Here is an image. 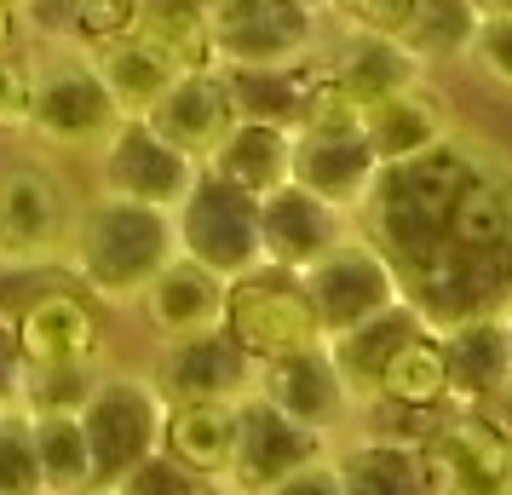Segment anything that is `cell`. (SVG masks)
<instances>
[{
  "label": "cell",
  "mask_w": 512,
  "mask_h": 495,
  "mask_svg": "<svg viewBox=\"0 0 512 495\" xmlns=\"http://www.w3.org/2000/svg\"><path fill=\"white\" fill-rule=\"evenodd\" d=\"M179 254L173 213L121 202V196H93L70 219L64 260H70L75 288H87L98 306H133L139 288Z\"/></svg>",
  "instance_id": "cell-1"
},
{
  "label": "cell",
  "mask_w": 512,
  "mask_h": 495,
  "mask_svg": "<svg viewBox=\"0 0 512 495\" xmlns=\"http://www.w3.org/2000/svg\"><path fill=\"white\" fill-rule=\"evenodd\" d=\"M121 110L110 104L93 58L70 41H47L29 58V139L47 150H98Z\"/></svg>",
  "instance_id": "cell-2"
},
{
  "label": "cell",
  "mask_w": 512,
  "mask_h": 495,
  "mask_svg": "<svg viewBox=\"0 0 512 495\" xmlns=\"http://www.w3.org/2000/svg\"><path fill=\"white\" fill-rule=\"evenodd\" d=\"M415 455L426 472V495H512V444L484 409H432Z\"/></svg>",
  "instance_id": "cell-3"
},
{
  "label": "cell",
  "mask_w": 512,
  "mask_h": 495,
  "mask_svg": "<svg viewBox=\"0 0 512 495\" xmlns=\"http://www.w3.org/2000/svg\"><path fill=\"white\" fill-rule=\"evenodd\" d=\"M167 398L150 375H98L93 398L81 403V432L93 449V484H121L144 455L162 449Z\"/></svg>",
  "instance_id": "cell-4"
},
{
  "label": "cell",
  "mask_w": 512,
  "mask_h": 495,
  "mask_svg": "<svg viewBox=\"0 0 512 495\" xmlns=\"http://www.w3.org/2000/svg\"><path fill=\"white\" fill-rule=\"evenodd\" d=\"M219 329L231 334L254 363L323 340L300 271H282V265H265V260L225 283V323H219Z\"/></svg>",
  "instance_id": "cell-5"
},
{
  "label": "cell",
  "mask_w": 512,
  "mask_h": 495,
  "mask_svg": "<svg viewBox=\"0 0 512 495\" xmlns=\"http://www.w3.org/2000/svg\"><path fill=\"white\" fill-rule=\"evenodd\" d=\"M173 236H179V254L202 260L225 283L265 260L259 254V202L248 190L213 179L208 167L196 173V185L185 190V202L173 208Z\"/></svg>",
  "instance_id": "cell-6"
},
{
  "label": "cell",
  "mask_w": 512,
  "mask_h": 495,
  "mask_svg": "<svg viewBox=\"0 0 512 495\" xmlns=\"http://www.w3.org/2000/svg\"><path fill=\"white\" fill-rule=\"evenodd\" d=\"M305 294H311V311H317V329L328 334H346L357 323H369L374 311H386L403 300V277L397 265L374 248L369 236H340L317 265L300 271Z\"/></svg>",
  "instance_id": "cell-7"
},
{
  "label": "cell",
  "mask_w": 512,
  "mask_h": 495,
  "mask_svg": "<svg viewBox=\"0 0 512 495\" xmlns=\"http://www.w3.org/2000/svg\"><path fill=\"white\" fill-rule=\"evenodd\" d=\"M323 12L305 0H231L208 12L213 64H311Z\"/></svg>",
  "instance_id": "cell-8"
},
{
  "label": "cell",
  "mask_w": 512,
  "mask_h": 495,
  "mask_svg": "<svg viewBox=\"0 0 512 495\" xmlns=\"http://www.w3.org/2000/svg\"><path fill=\"white\" fill-rule=\"evenodd\" d=\"M196 173L202 167L185 150H173L144 116H121L110 127V139L98 144V196H121V202L173 213L185 202V190L196 185Z\"/></svg>",
  "instance_id": "cell-9"
},
{
  "label": "cell",
  "mask_w": 512,
  "mask_h": 495,
  "mask_svg": "<svg viewBox=\"0 0 512 495\" xmlns=\"http://www.w3.org/2000/svg\"><path fill=\"white\" fill-rule=\"evenodd\" d=\"M70 190L64 179L41 162H12L0 167V265L29 271L64 254L70 236Z\"/></svg>",
  "instance_id": "cell-10"
},
{
  "label": "cell",
  "mask_w": 512,
  "mask_h": 495,
  "mask_svg": "<svg viewBox=\"0 0 512 495\" xmlns=\"http://www.w3.org/2000/svg\"><path fill=\"white\" fill-rule=\"evenodd\" d=\"M334 438L328 432H311V426L288 421L282 409L259 398V392H242L236 398V438H231V467L219 478V490L231 495H259L271 490L277 478H288L305 461H323Z\"/></svg>",
  "instance_id": "cell-11"
},
{
  "label": "cell",
  "mask_w": 512,
  "mask_h": 495,
  "mask_svg": "<svg viewBox=\"0 0 512 495\" xmlns=\"http://www.w3.org/2000/svg\"><path fill=\"white\" fill-rule=\"evenodd\" d=\"M18 329V357L24 369H52V363H104V311L87 288L58 283L29 294L24 311L12 317Z\"/></svg>",
  "instance_id": "cell-12"
},
{
  "label": "cell",
  "mask_w": 512,
  "mask_h": 495,
  "mask_svg": "<svg viewBox=\"0 0 512 495\" xmlns=\"http://www.w3.org/2000/svg\"><path fill=\"white\" fill-rule=\"evenodd\" d=\"M254 392L271 409H282L288 421L311 426V432H328V438L351 415V392H346V380H340V369H334V357H328L323 340L294 346V352H282V357H259Z\"/></svg>",
  "instance_id": "cell-13"
},
{
  "label": "cell",
  "mask_w": 512,
  "mask_h": 495,
  "mask_svg": "<svg viewBox=\"0 0 512 495\" xmlns=\"http://www.w3.org/2000/svg\"><path fill=\"white\" fill-rule=\"evenodd\" d=\"M150 380H156L162 398H225V403H236L242 392H254V357L242 352L225 329L179 334V340H162Z\"/></svg>",
  "instance_id": "cell-14"
},
{
  "label": "cell",
  "mask_w": 512,
  "mask_h": 495,
  "mask_svg": "<svg viewBox=\"0 0 512 495\" xmlns=\"http://www.w3.org/2000/svg\"><path fill=\"white\" fill-rule=\"evenodd\" d=\"M357 133L374 150V162H409V156H426L432 144H443L455 133V116H449V98L432 75H420L397 93L374 98L357 110Z\"/></svg>",
  "instance_id": "cell-15"
},
{
  "label": "cell",
  "mask_w": 512,
  "mask_h": 495,
  "mask_svg": "<svg viewBox=\"0 0 512 495\" xmlns=\"http://www.w3.org/2000/svg\"><path fill=\"white\" fill-rule=\"evenodd\" d=\"M144 121L162 133L173 150H185L190 162L202 167L213 156V144L231 133L236 121V104H231V87L219 64H196V70H179L167 81V93L144 110Z\"/></svg>",
  "instance_id": "cell-16"
},
{
  "label": "cell",
  "mask_w": 512,
  "mask_h": 495,
  "mask_svg": "<svg viewBox=\"0 0 512 495\" xmlns=\"http://www.w3.org/2000/svg\"><path fill=\"white\" fill-rule=\"evenodd\" d=\"M374 173H380V162L357 127H294V185L311 190L317 202L357 213Z\"/></svg>",
  "instance_id": "cell-17"
},
{
  "label": "cell",
  "mask_w": 512,
  "mask_h": 495,
  "mask_svg": "<svg viewBox=\"0 0 512 495\" xmlns=\"http://www.w3.org/2000/svg\"><path fill=\"white\" fill-rule=\"evenodd\" d=\"M340 236H346V213L317 202L294 179L277 185L271 196H259V254H265V265L305 271V265L323 260Z\"/></svg>",
  "instance_id": "cell-18"
},
{
  "label": "cell",
  "mask_w": 512,
  "mask_h": 495,
  "mask_svg": "<svg viewBox=\"0 0 512 495\" xmlns=\"http://www.w3.org/2000/svg\"><path fill=\"white\" fill-rule=\"evenodd\" d=\"M139 317L150 323L156 340H179V334H202L225 323V277L208 271L190 254H173V260L139 288Z\"/></svg>",
  "instance_id": "cell-19"
},
{
  "label": "cell",
  "mask_w": 512,
  "mask_h": 495,
  "mask_svg": "<svg viewBox=\"0 0 512 495\" xmlns=\"http://www.w3.org/2000/svg\"><path fill=\"white\" fill-rule=\"evenodd\" d=\"M443 340V375H449V403H466V409H484L495 392L512 386V346L501 334V317L495 306L472 311L461 323L438 329Z\"/></svg>",
  "instance_id": "cell-20"
},
{
  "label": "cell",
  "mask_w": 512,
  "mask_h": 495,
  "mask_svg": "<svg viewBox=\"0 0 512 495\" xmlns=\"http://www.w3.org/2000/svg\"><path fill=\"white\" fill-rule=\"evenodd\" d=\"M213 179L248 190V196H271L277 185L294 179V127H277V121H248L236 116L231 133L213 144V156L202 162Z\"/></svg>",
  "instance_id": "cell-21"
},
{
  "label": "cell",
  "mask_w": 512,
  "mask_h": 495,
  "mask_svg": "<svg viewBox=\"0 0 512 495\" xmlns=\"http://www.w3.org/2000/svg\"><path fill=\"white\" fill-rule=\"evenodd\" d=\"M236 438V403L225 398H167L162 415V455H173L190 478L219 484L231 467Z\"/></svg>",
  "instance_id": "cell-22"
},
{
  "label": "cell",
  "mask_w": 512,
  "mask_h": 495,
  "mask_svg": "<svg viewBox=\"0 0 512 495\" xmlns=\"http://www.w3.org/2000/svg\"><path fill=\"white\" fill-rule=\"evenodd\" d=\"M420 323H426V317H420L409 300H397V306L374 311L369 323H357V329L328 334L323 340L328 357H334V369H340V380H346V392H351V409H357V403H374V386H380L386 357H392Z\"/></svg>",
  "instance_id": "cell-23"
},
{
  "label": "cell",
  "mask_w": 512,
  "mask_h": 495,
  "mask_svg": "<svg viewBox=\"0 0 512 495\" xmlns=\"http://www.w3.org/2000/svg\"><path fill=\"white\" fill-rule=\"evenodd\" d=\"M323 64H328V75L346 87V98L357 110L374 104V98L397 93V87H409V81H420V75H432L415 52H403L397 35H369V29H351L346 47L334 52V58H323Z\"/></svg>",
  "instance_id": "cell-24"
},
{
  "label": "cell",
  "mask_w": 512,
  "mask_h": 495,
  "mask_svg": "<svg viewBox=\"0 0 512 495\" xmlns=\"http://www.w3.org/2000/svg\"><path fill=\"white\" fill-rule=\"evenodd\" d=\"M87 58H93L98 81H104V93H110V104H116L121 116H144V110L167 93V81L185 70V64H173L156 41H144L139 29L121 35V41L93 47Z\"/></svg>",
  "instance_id": "cell-25"
},
{
  "label": "cell",
  "mask_w": 512,
  "mask_h": 495,
  "mask_svg": "<svg viewBox=\"0 0 512 495\" xmlns=\"http://www.w3.org/2000/svg\"><path fill=\"white\" fill-rule=\"evenodd\" d=\"M340 495H426L415 438H357L346 449H328Z\"/></svg>",
  "instance_id": "cell-26"
},
{
  "label": "cell",
  "mask_w": 512,
  "mask_h": 495,
  "mask_svg": "<svg viewBox=\"0 0 512 495\" xmlns=\"http://www.w3.org/2000/svg\"><path fill=\"white\" fill-rule=\"evenodd\" d=\"M374 403H392V409H409V415H432L449 403V375H443V340L438 329L420 323L380 369V386H374Z\"/></svg>",
  "instance_id": "cell-27"
},
{
  "label": "cell",
  "mask_w": 512,
  "mask_h": 495,
  "mask_svg": "<svg viewBox=\"0 0 512 495\" xmlns=\"http://www.w3.org/2000/svg\"><path fill=\"white\" fill-rule=\"evenodd\" d=\"M311 64H317V58H311ZM311 64H219V75H225V87H231L236 116L300 127L305 75H311Z\"/></svg>",
  "instance_id": "cell-28"
},
{
  "label": "cell",
  "mask_w": 512,
  "mask_h": 495,
  "mask_svg": "<svg viewBox=\"0 0 512 495\" xmlns=\"http://www.w3.org/2000/svg\"><path fill=\"white\" fill-rule=\"evenodd\" d=\"M29 438H35V467H41V490L47 495H87L93 490V449H87L81 415L41 409V415H29Z\"/></svg>",
  "instance_id": "cell-29"
},
{
  "label": "cell",
  "mask_w": 512,
  "mask_h": 495,
  "mask_svg": "<svg viewBox=\"0 0 512 495\" xmlns=\"http://www.w3.org/2000/svg\"><path fill=\"white\" fill-rule=\"evenodd\" d=\"M472 29H478L472 0H415L403 29H397V41H403V52H415L426 70H438V64L466 58Z\"/></svg>",
  "instance_id": "cell-30"
},
{
  "label": "cell",
  "mask_w": 512,
  "mask_h": 495,
  "mask_svg": "<svg viewBox=\"0 0 512 495\" xmlns=\"http://www.w3.org/2000/svg\"><path fill=\"white\" fill-rule=\"evenodd\" d=\"M139 35L173 58V64H213L208 47V6L202 0H139Z\"/></svg>",
  "instance_id": "cell-31"
},
{
  "label": "cell",
  "mask_w": 512,
  "mask_h": 495,
  "mask_svg": "<svg viewBox=\"0 0 512 495\" xmlns=\"http://www.w3.org/2000/svg\"><path fill=\"white\" fill-rule=\"evenodd\" d=\"M104 363H52V369H24L18 375V409L41 415V409H58V415H81V403L93 398Z\"/></svg>",
  "instance_id": "cell-32"
},
{
  "label": "cell",
  "mask_w": 512,
  "mask_h": 495,
  "mask_svg": "<svg viewBox=\"0 0 512 495\" xmlns=\"http://www.w3.org/2000/svg\"><path fill=\"white\" fill-rule=\"evenodd\" d=\"M0 495H47L41 490V467H35L29 415L18 403L0 409Z\"/></svg>",
  "instance_id": "cell-33"
},
{
  "label": "cell",
  "mask_w": 512,
  "mask_h": 495,
  "mask_svg": "<svg viewBox=\"0 0 512 495\" xmlns=\"http://www.w3.org/2000/svg\"><path fill=\"white\" fill-rule=\"evenodd\" d=\"M466 58H472V70L484 75L495 93L512 98V12H501V18H478Z\"/></svg>",
  "instance_id": "cell-34"
},
{
  "label": "cell",
  "mask_w": 512,
  "mask_h": 495,
  "mask_svg": "<svg viewBox=\"0 0 512 495\" xmlns=\"http://www.w3.org/2000/svg\"><path fill=\"white\" fill-rule=\"evenodd\" d=\"M139 29V0H87L81 6V18L70 29V47L93 52L104 41H121V35H133Z\"/></svg>",
  "instance_id": "cell-35"
},
{
  "label": "cell",
  "mask_w": 512,
  "mask_h": 495,
  "mask_svg": "<svg viewBox=\"0 0 512 495\" xmlns=\"http://www.w3.org/2000/svg\"><path fill=\"white\" fill-rule=\"evenodd\" d=\"M196 484H202V478H190L173 455H162V449H156V455H144L139 467L127 472L121 484H110V490H121V495H190Z\"/></svg>",
  "instance_id": "cell-36"
},
{
  "label": "cell",
  "mask_w": 512,
  "mask_h": 495,
  "mask_svg": "<svg viewBox=\"0 0 512 495\" xmlns=\"http://www.w3.org/2000/svg\"><path fill=\"white\" fill-rule=\"evenodd\" d=\"M29 127V52L6 47L0 52V133H24Z\"/></svg>",
  "instance_id": "cell-37"
},
{
  "label": "cell",
  "mask_w": 512,
  "mask_h": 495,
  "mask_svg": "<svg viewBox=\"0 0 512 495\" xmlns=\"http://www.w3.org/2000/svg\"><path fill=\"white\" fill-rule=\"evenodd\" d=\"M415 0H328L323 12H334L346 29H369V35H397Z\"/></svg>",
  "instance_id": "cell-38"
},
{
  "label": "cell",
  "mask_w": 512,
  "mask_h": 495,
  "mask_svg": "<svg viewBox=\"0 0 512 495\" xmlns=\"http://www.w3.org/2000/svg\"><path fill=\"white\" fill-rule=\"evenodd\" d=\"M81 6L87 0H18V29L41 35V41H70Z\"/></svg>",
  "instance_id": "cell-39"
},
{
  "label": "cell",
  "mask_w": 512,
  "mask_h": 495,
  "mask_svg": "<svg viewBox=\"0 0 512 495\" xmlns=\"http://www.w3.org/2000/svg\"><path fill=\"white\" fill-rule=\"evenodd\" d=\"M259 495H340V478H334V461H305V467H294L288 478H277L271 490Z\"/></svg>",
  "instance_id": "cell-40"
},
{
  "label": "cell",
  "mask_w": 512,
  "mask_h": 495,
  "mask_svg": "<svg viewBox=\"0 0 512 495\" xmlns=\"http://www.w3.org/2000/svg\"><path fill=\"white\" fill-rule=\"evenodd\" d=\"M18 375H24V357H18V329L12 317L0 311V409L18 403Z\"/></svg>",
  "instance_id": "cell-41"
},
{
  "label": "cell",
  "mask_w": 512,
  "mask_h": 495,
  "mask_svg": "<svg viewBox=\"0 0 512 495\" xmlns=\"http://www.w3.org/2000/svg\"><path fill=\"white\" fill-rule=\"evenodd\" d=\"M484 415L501 426V432H507V444H512V386H507V392H495V398L484 403Z\"/></svg>",
  "instance_id": "cell-42"
},
{
  "label": "cell",
  "mask_w": 512,
  "mask_h": 495,
  "mask_svg": "<svg viewBox=\"0 0 512 495\" xmlns=\"http://www.w3.org/2000/svg\"><path fill=\"white\" fill-rule=\"evenodd\" d=\"M18 47V6L12 0H0V52Z\"/></svg>",
  "instance_id": "cell-43"
},
{
  "label": "cell",
  "mask_w": 512,
  "mask_h": 495,
  "mask_svg": "<svg viewBox=\"0 0 512 495\" xmlns=\"http://www.w3.org/2000/svg\"><path fill=\"white\" fill-rule=\"evenodd\" d=\"M495 317H501V334H507V346H512V288L495 300Z\"/></svg>",
  "instance_id": "cell-44"
},
{
  "label": "cell",
  "mask_w": 512,
  "mask_h": 495,
  "mask_svg": "<svg viewBox=\"0 0 512 495\" xmlns=\"http://www.w3.org/2000/svg\"><path fill=\"white\" fill-rule=\"evenodd\" d=\"M472 12L478 18H501V12H512V0H472Z\"/></svg>",
  "instance_id": "cell-45"
},
{
  "label": "cell",
  "mask_w": 512,
  "mask_h": 495,
  "mask_svg": "<svg viewBox=\"0 0 512 495\" xmlns=\"http://www.w3.org/2000/svg\"><path fill=\"white\" fill-rule=\"evenodd\" d=\"M190 495H231V490H219V484H196Z\"/></svg>",
  "instance_id": "cell-46"
},
{
  "label": "cell",
  "mask_w": 512,
  "mask_h": 495,
  "mask_svg": "<svg viewBox=\"0 0 512 495\" xmlns=\"http://www.w3.org/2000/svg\"><path fill=\"white\" fill-rule=\"evenodd\" d=\"M87 495H121V490H110V484H93V490H87Z\"/></svg>",
  "instance_id": "cell-47"
},
{
  "label": "cell",
  "mask_w": 512,
  "mask_h": 495,
  "mask_svg": "<svg viewBox=\"0 0 512 495\" xmlns=\"http://www.w3.org/2000/svg\"><path fill=\"white\" fill-rule=\"evenodd\" d=\"M202 6H208V12H213V6H231V0H202Z\"/></svg>",
  "instance_id": "cell-48"
},
{
  "label": "cell",
  "mask_w": 512,
  "mask_h": 495,
  "mask_svg": "<svg viewBox=\"0 0 512 495\" xmlns=\"http://www.w3.org/2000/svg\"><path fill=\"white\" fill-rule=\"evenodd\" d=\"M12 6H18V0H12Z\"/></svg>",
  "instance_id": "cell-49"
}]
</instances>
